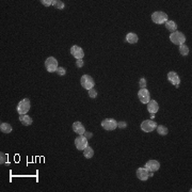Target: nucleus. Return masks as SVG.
I'll use <instances>...</instances> for the list:
<instances>
[{"label":"nucleus","instance_id":"obj_1","mask_svg":"<svg viewBox=\"0 0 192 192\" xmlns=\"http://www.w3.org/2000/svg\"><path fill=\"white\" fill-rule=\"evenodd\" d=\"M170 41L173 44L183 45V44H185V42H186V36H185V34L181 33V32L175 31L170 34Z\"/></svg>","mask_w":192,"mask_h":192},{"label":"nucleus","instance_id":"obj_2","mask_svg":"<svg viewBox=\"0 0 192 192\" xmlns=\"http://www.w3.org/2000/svg\"><path fill=\"white\" fill-rule=\"evenodd\" d=\"M152 21L157 25H162L164 22L168 21V15L164 13V12L157 11L155 13L152 14Z\"/></svg>","mask_w":192,"mask_h":192},{"label":"nucleus","instance_id":"obj_3","mask_svg":"<svg viewBox=\"0 0 192 192\" xmlns=\"http://www.w3.org/2000/svg\"><path fill=\"white\" fill-rule=\"evenodd\" d=\"M80 83H81L82 88L88 90V91L90 89H93L94 86H95V81L93 80V78H92L90 75H83L80 79Z\"/></svg>","mask_w":192,"mask_h":192},{"label":"nucleus","instance_id":"obj_4","mask_svg":"<svg viewBox=\"0 0 192 192\" xmlns=\"http://www.w3.org/2000/svg\"><path fill=\"white\" fill-rule=\"evenodd\" d=\"M30 107H31V104H30V101L28 98H24L22 101H19V104L17 105V112L19 114H26L28 113V111L30 110Z\"/></svg>","mask_w":192,"mask_h":192},{"label":"nucleus","instance_id":"obj_5","mask_svg":"<svg viewBox=\"0 0 192 192\" xmlns=\"http://www.w3.org/2000/svg\"><path fill=\"white\" fill-rule=\"evenodd\" d=\"M45 67H46L47 72H49V73H54V72H56L57 68L59 67L57 59L54 58V57H49V58H47L46 61H45Z\"/></svg>","mask_w":192,"mask_h":192},{"label":"nucleus","instance_id":"obj_6","mask_svg":"<svg viewBox=\"0 0 192 192\" xmlns=\"http://www.w3.org/2000/svg\"><path fill=\"white\" fill-rule=\"evenodd\" d=\"M75 145H76V148L78 149V151H83V149L89 145L88 138H86L83 134L78 136L75 139Z\"/></svg>","mask_w":192,"mask_h":192},{"label":"nucleus","instance_id":"obj_7","mask_svg":"<svg viewBox=\"0 0 192 192\" xmlns=\"http://www.w3.org/2000/svg\"><path fill=\"white\" fill-rule=\"evenodd\" d=\"M101 127H103L105 130L112 131L118 127V122L114 119H106L101 122Z\"/></svg>","mask_w":192,"mask_h":192},{"label":"nucleus","instance_id":"obj_8","mask_svg":"<svg viewBox=\"0 0 192 192\" xmlns=\"http://www.w3.org/2000/svg\"><path fill=\"white\" fill-rule=\"evenodd\" d=\"M157 127L156 122L151 121V119H146V121H143L141 124V129L144 131V133H152Z\"/></svg>","mask_w":192,"mask_h":192},{"label":"nucleus","instance_id":"obj_9","mask_svg":"<svg viewBox=\"0 0 192 192\" xmlns=\"http://www.w3.org/2000/svg\"><path fill=\"white\" fill-rule=\"evenodd\" d=\"M138 97H139V99H140V101L142 104H148V101H151V94H149L148 90L146 88L139 90Z\"/></svg>","mask_w":192,"mask_h":192},{"label":"nucleus","instance_id":"obj_10","mask_svg":"<svg viewBox=\"0 0 192 192\" xmlns=\"http://www.w3.org/2000/svg\"><path fill=\"white\" fill-rule=\"evenodd\" d=\"M71 54H72V56H73L74 58H76L77 60L82 59L84 57L83 49H82L81 47L77 46V45H74V46L71 48Z\"/></svg>","mask_w":192,"mask_h":192},{"label":"nucleus","instance_id":"obj_11","mask_svg":"<svg viewBox=\"0 0 192 192\" xmlns=\"http://www.w3.org/2000/svg\"><path fill=\"white\" fill-rule=\"evenodd\" d=\"M136 173H137V177L142 181H145L149 178V171L145 168H139Z\"/></svg>","mask_w":192,"mask_h":192},{"label":"nucleus","instance_id":"obj_12","mask_svg":"<svg viewBox=\"0 0 192 192\" xmlns=\"http://www.w3.org/2000/svg\"><path fill=\"white\" fill-rule=\"evenodd\" d=\"M144 168L148 169L149 172H153L154 173V172H157L159 169H160V163H159L157 160H149L146 162Z\"/></svg>","mask_w":192,"mask_h":192},{"label":"nucleus","instance_id":"obj_13","mask_svg":"<svg viewBox=\"0 0 192 192\" xmlns=\"http://www.w3.org/2000/svg\"><path fill=\"white\" fill-rule=\"evenodd\" d=\"M168 79L173 86H175L176 88H178L179 82H180V78H179V76L175 73V72H170V73L168 74Z\"/></svg>","mask_w":192,"mask_h":192},{"label":"nucleus","instance_id":"obj_14","mask_svg":"<svg viewBox=\"0 0 192 192\" xmlns=\"http://www.w3.org/2000/svg\"><path fill=\"white\" fill-rule=\"evenodd\" d=\"M146 105H148V111L152 114V115H154L156 112H158L159 105H158V103H157L156 101H152V99H151V101H149Z\"/></svg>","mask_w":192,"mask_h":192},{"label":"nucleus","instance_id":"obj_15","mask_svg":"<svg viewBox=\"0 0 192 192\" xmlns=\"http://www.w3.org/2000/svg\"><path fill=\"white\" fill-rule=\"evenodd\" d=\"M73 130L77 134H79V136H81V134L86 133V128H84L83 124L80 123V122H75L73 124Z\"/></svg>","mask_w":192,"mask_h":192},{"label":"nucleus","instance_id":"obj_16","mask_svg":"<svg viewBox=\"0 0 192 192\" xmlns=\"http://www.w3.org/2000/svg\"><path fill=\"white\" fill-rule=\"evenodd\" d=\"M19 121H21L22 125H25V126H30L33 123L32 119L30 118L29 115H27V114H19Z\"/></svg>","mask_w":192,"mask_h":192},{"label":"nucleus","instance_id":"obj_17","mask_svg":"<svg viewBox=\"0 0 192 192\" xmlns=\"http://www.w3.org/2000/svg\"><path fill=\"white\" fill-rule=\"evenodd\" d=\"M138 40H139V37L136 33H133V32H129V33H127L126 42H128L129 44H136L137 42H138Z\"/></svg>","mask_w":192,"mask_h":192},{"label":"nucleus","instance_id":"obj_18","mask_svg":"<svg viewBox=\"0 0 192 192\" xmlns=\"http://www.w3.org/2000/svg\"><path fill=\"white\" fill-rule=\"evenodd\" d=\"M166 28L168 29L171 33H173V32L177 31V24L173 21H168L166 22Z\"/></svg>","mask_w":192,"mask_h":192},{"label":"nucleus","instance_id":"obj_19","mask_svg":"<svg viewBox=\"0 0 192 192\" xmlns=\"http://www.w3.org/2000/svg\"><path fill=\"white\" fill-rule=\"evenodd\" d=\"M0 130L3 133H10L12 131V126L9 123H1L0 125Z\"/></svg>","mask_w":192,"mask_h":192},{"label":"nucleus","instance_id":"obj_20","mask_svg":"<svg viewBox=\"0 0 192 192\" xmlns=\"http://www.w3.org/2000/svg\"><path fill=\"white\" fill-rule=\"evenodd\" d=\"M83 156L86 157L87 159L92 158V157L94 156V151H93V149H92V148H90V146L88 145L86 148L83 149Z\"/></svg>","mask_w":192,"mask_h":192},{"label":"nucleus","instance_id":"obj_21","mask_svg":"<svg viewBox=\"0 0 192 192\" xmlns=\"http://www.w3.org/2000/svg\"><path fill=\"white\" fill-rule=\"evenodd\" d=\"M179 52H180V54H181V56H184V57L188 56V54H189V47L186 46L185 44L179 45Z\"/></svg>","mask_w":192,"mask_h":192},{"label":"nucleus","instance_id":"obj_22","mask_svg":"<svg viewBox=\"0 0 192 192\" xmlns=\"http://www.w3.org/2000/svg\"><path fill=\"white\" fill-rule=\"evenodd\" d=\"M157 133H158L159 134H161V136H166V134H168L169 130L166 126L159 125V126H157Z\"/></svg>","mask_w":192,"mask_h":192},{"label":"nucleus","instance_id":"obj_23","mask_svg":"<svg viewBox=\"0 0 192 192\" xmlns=\"http://www.w3.org/2000/svg\"><path fill=\"white\" fill-rule=\"evenodd\" d=\"M52 6L60 10L64 9V3L62 1H60V0H52Z\"/></svg>","mask_w":192,"mask_h":192},{"label":"nucleus","instance_id":"obj_24","mask_svg":"<svg viewBox=\"0 0 192 192\" xmlns=\"http://www.w3.org/2000/svg\"><path fill=\"white\" fill-rule=\"evenodd\" d=\"M0 163L1 164H7V154H3L1 152V153H0Z\"/></svg>","mask_w":192,"mask_h":192},{"label":"nucleus","instance_id":"obj_25","mask_svg":"<svg viewBox=\"0 0 192 192\" xmlns=\"http://www.w3.org/2000/svg\"><path fill=\"white\" fill-rule=\"evenodd\" d=\"M56 73L59 75V76H64L66 74V69L64 67H58L56 71Z\"/></svg>","mask_w":192,"mask_h":192},{"label":"nucleus","instance_id":"obj_26","mask_svg":"<svg viewBox=\"0 0 192 192\" xmlns=\"http://www.w3.org/2000/svg\"><path fill=\"white\" fill-rule=\"evenodd\" d=\"M89 96L91 98H96L97 97V91L95 89H90L89 90Z\"/></svg>","mask_w":192,"mask_h":192},{"label":"nucleus","instance_id":"obj_27","mask_svg":"<svg viewBox=\"0 0 192 192\" xmlns=\"http://www.w3.org/2000/svg\"><path fill=\"white\" fill-rule=\"evenodd\" d=\"M139 87H140L141 89L146 88V80H145V78H141L140 80H139Z\"/></svg>","mask_w":192,"mask_h":192},{"label":"nucleus","instance_id":"obj_28","mask_svg":"<svg viewBox=\"0 0 192 192\" xmlns=\"http://www.w3.org/2000/svg\"><path fill=\"white\" fill-rule=\"evenodd\" d=\"M42 4L45 7H49V6H52V0H41Z\"/></svg>","mask_w":192,"mask_h":192},{"label":"nucleus","instance_id":"obj_29","mask_svg":"<svg viewBox=\"0 0 192 192\" xmlns=\"http://www.w3.org/2000/svg\"><path fill=\"white\" fill-rule=\"evenodd\" d=\"M83 60L82 59H79V60H77L76 61V65H77V67H82L83 66Z\"/></svg>","mask_w":192,"mask_h":192},{"label":"nucleus","instance_id":"obj_30","mask_svg":"<svg viewBox=\"0 0 192 192\" xmlns=\"http://www.w3.org/2000/svg\"><path fill=\"white\" fill-rule=\"evenodd\" d=\"M126 126V122H119V123H118V127H119V128H125Z\"/></svg>","mask_w":192,"mask_h":192},{"label":"nucleus","instance_id":"obj_31","mask_svg":"<svg viewBox=\"0 0 192 192\" xmlns=\"http://www.w3.org/2000/svg\"><path fill=\"white\" fill-rule=\"evenodd\" d=\"M83 136L86 137V138H90V137H92V133H83Z\"/></svg>","mask_w":192,"mask_h":192}]
</instances>
